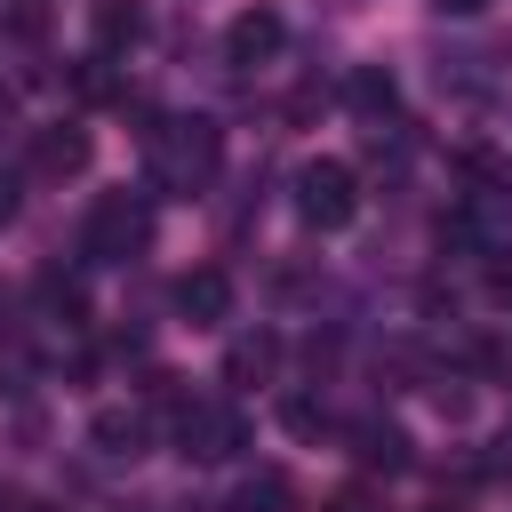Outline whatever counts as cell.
I'll return each mask as SVG.
<instances>
[{
	"instance_id": "cell-9",
	"label": "cell",
	"mask_w": 512,
	"mask_h": 512,
	"mask_svg": "<svg viewBox=\"0 0 512 512\" xmlns=\"http://www.w3.org/2000/svg\"><path fill=\"white\" fill-rule=\"evenodd\" d=\"M352 456H360V472H408V464H416L408 432H400V424H384V416L352 424Z\"/></svg>"
},
{
	"instance_id": "cell-21",
	"label": "cell",
	"mask_w": 512,
	"mask_h": 512,
	"mask_svg": "<svg viewBox=\"0 0 512 512\" xmlns=\"http://www.w3.org/2000/svg\"><path fill=\"white\" fill-rule=\"evenodd\" d=\"M16 512H56V504H16Z\"/></svg>"
},
{
	"instance_id": "cell-7",
	"label": "cell",
	"mask_w": 512,
	"mask_h": 512,
	"mask_svg": "<svg viewBox=\"0 0 512 512\" xmlns=\"http://www.w3.org/2000/svg\"><path fill=\"white\" fill-rule=\"evenodd\" d=\"M176 312H184L192 328L232 320V272H224V264H192V272L176 280Z\"/></svg>"
},
{
	"instance_id": "cell-20",
	"label": "cell",
	"mask_w": 512,
	"mask_h": 512,
	"mask_svg": "<svg viewBox=\"0 0 512 512\" xmlns=\"http://www.w3.org/2000/svg\"><path fill=\"white\" fill-rule=\"evenodd\" d=\"M8 128H16V96L0 88V136H8Z\"/></svg>"
},
{
	"instance_id": "cell-4",
	"label": "cell",
	"mask_w": 512,
	"mask_h": 512,
	"mask_svg": "<svg viewBox=\"0 0 512 512\" xmlns=\"http://www.w3.org/2000/svg\"><path fill=\"white\" fill-rule=\"evenodd\" d=\"M296 216H304L312 232H344V224L360 216V176H352L344 160H304V168H296Z\"/></svg>"
},
{
	"instance_id": "cell-11",
	"label": "cell",
	"mask_w": 512,
	"mask_h": 512,
	"mask_svg": "<svg viewBox=\"0 0 512 512\" xmlns=\"http://www.w3.org/2000/svg\"><path fill=\"white\" fill-rule=\"evenodd\" d=\"M272 368H280V336H272V328L232 336V352H224V384H272Z\"/></svg>"
},
{
	"instance_id": "cell-2",
	"label": "cell",
	"mask_w": 512,
	"mask_h": 512,
	"mask_svg": "<svg viewBox=\"0 0 512 512\" xmlns=\"http://www.w3.org/2000/svg\"><path fill=\"white\" fill-rule=\"evenodd\" d=\"M152 248V200L144 192H96L88 224H80V256L88 264H128Z\"/></svg>"
},
{
	"instance_id": "cell-12",
	"label": "cell",
	"mask_w": 512,
	"mask_h": 512,
	"mask_svg": "<svg viewBox=\"0 0 512 512\" xmlns=\"http://www.w3.org/2000/svg\"><path fill=\"white\" fill-rule=\"evenodd\" d=\"M88 40H96V56L136 48V40H144V8H136V0H96V8H88Z\"/></svg>"
},
{
	"instance_id": "cell-13",
	"label": "cell",
	"mask_w": 512,
	"mask_h": 512,
	"mask_svg": "<svg viewBox=\"0 0 512 512\" xmlns=\"http://www.w3.org/2000/svg\"><path fill=\"white\" fill-rule=\"evenodd\" d=\"M288 504H296V488H288V472H272V464L232 488V512H288Z\"/></svg>"
},
{
	"instance_id": "cell-19",
	"label": "cell",
	"mask_w": 512,
	"mask_h": 512,
	"mask_svg": "<svg viewBox=\"0 0 512 512\" xmlns=\"http://www.w3.org/2000/svg\"><path fill=\"white\" fill-rule=\"evenodd\" d=\"M432 8H440V16H472L480 0H432Z\"/></svg>"
},
{
	"instance_id": "cell-6",
	"label": "cell",
	"mask_w": 512,
	"mask_h": 512,
	"mask_svg": "<svg viewBox=\"0 0 512 512\" xmlns=\"http://www.w3.org/2000/svg\"><path fill=\"white\" fill-rule=\"evenodd\" d=\"M80 168H88V128H40L32 152H24V176L32 184H64Z\"/></svg>"
},
{
	"instance_id": "cell-18",
	"label": "cell",
	"mask_w": 512,
	"mask_h": 512,
	"mask_svg": "<svg viewBox=\"0 0 512 512\" xmlns=\"http://www.w3.org/2000/svg\"><path fill=\"white\" fill-rule=\"evenodd\" d=\"M8 216H16V176L0 168V224H8Z\"/></svg>"
},
{
	"instance_id": "cell-17",
	"label": "cell",
	"mask_w": 512,
	"mask_h": 512,
	"mask_svg": "<svg viewBox=\"0 0 512 512\" xmlns=\"http://www.w3.org/2000/svg\"><path fill=\"white\" fill-rule=\"evenodd\" d=\"M328 512H376V496H368V488H336V496H328Z\"/></svg>"
},
{
	"instance_id": "cell-14",
	"label": "cell",
	"mask_w": 512,
	"mask_h": 512,
	"mask_svg": "<svg viewBox=\"0 0 512 512\" xmlns=\"http://www.w3.org/2000/svg\"><path fill=\"white\" fill-rule=\"evenodd\" d=\"M336 416H328V400H312V392H288L280 400V432H296V440H320Z\"/></svg>"
},
{
	"instance_id": "cell-10",
	"label": "cell",
	"mask_w": 512,
	"mask_h": 512,
	"mask_svg": "<svg viewBox=\"0 0 512 512\" xmlns=\"http://www.w3.org/2000/svg\"><path fill=\"white\" fill-rule=\"evenodd\" d=\"M344 104H352L360 120H392V112H400V80H392L384 64H352V72H344Z\"/></svg>"
},
{
	"instance_id": "cell-15",
	"label": "cell",
	"mask_w": 512,
	"mask_h": 512,
	"mask_svg": "<svg viewBox=\"0 0 512 512\" xmlns=\"http://www.w3.org/2000/svg\"><path fill=\"white\" fill-rule=\"evenodd\" d=\"M40 304H48L56 320H80V312H88V296H80V280H64V272H40Z\"/></svg>"
},
{
	"instance_id": "cell-3",
	"label": "cell",
	"mask_w": 512,
	"mask_h": 512,
	"mask_svg": "<svg viewBox=\"0 0 512 512\" xmlns=\"http://www.w3.org/2000/svg\"><path fill=\"white\" fill-rule=\"evenodd\" d=\"M248 448V416L232 400H184L176 408V456L184 464H232Z\"/></svg>"
},
{
	"instance_id": "cell-16",
	"label": "cell",
	"mask_w": 512,
	"mask_h": 512,
	"mask_svg": "<svg viewBox=\"0 0 512 512\" xmlns=\"http://www.w3.org/2000/svg\"><path fill=\"white\" fill-rule=\"evenodd\" d=\"M24 376H32V360H24V344H8L0 352V392H24Z\"/></svg>"
},
{
	"instance_id": "cell-8",
	"label": "cell",
	"mask_w": 512,
	"mask_h": 512,
	"mask_svg": "<svg viewBox=\"0 0 512 512\" xmlns=\"http://www.w3.org/2000/svg\"><path fill=\"white\" fill-rule=\"evenodd\" d=\"M280 40H288L280 8H240V16L224 24V56H232V64H272Z\"/></svg>"
},
{
	"instance_id": "cell-5",
	"label": "cell",
	"mask_w": 512,
	"mask_h": 512,
	"mask_svg": "<svg viewBox=\"0 0 512 512\" xmlns=\"http://www.w3.org/2000/svg\"><path fill=\"white\" fill-rule=\"evenodd\" d=\"M88 448L104 464H136L152 448V408H96L88 416Z\"/></svg>"
},
{
	"instance_id": "cell-1",
	"label": "cell",
	"mask_w": 512,
	"mask_h": 512,
	"mask_svg": "<svg viewBox=\"0 0 512 512\" xmlns=\"http://www.w3.org/2000/svg\"><path fill=\"white\" fill-rule=\"evenodd\" d=\"M224 168V128L208 112H176L144 128V184L152 192H208Z\"/></svg>"
}]
</instances>
